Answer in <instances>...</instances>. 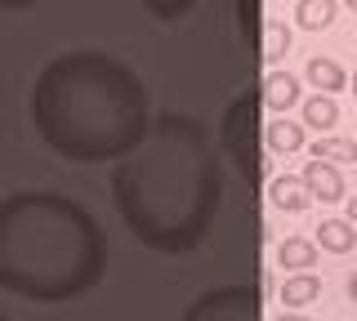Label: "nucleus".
I'll use <instances>...</instances> for the list:
<instances>
[{
    "label": "nucleus",
    "mask_w": 357,
    "mask_h": 321,
    "mask_svg": "<svg viewBox=\"0 0 357 321\" xmlns=\"http://www.w3.org/2000/svg\"><path fill=\"white\" fill-rule=\"evenodd\" d=\"M103 228L59 192H14L0 201V290L63 304L103 281Z\"/></svg>",
    "instance_id": "obj_3"
},
{
    "label": "nucleus",
    "mask_w": 357,
    "mask_h": 321,
    "mask_svg": "<svg viewBox=\"0 0 357 321\" xmlns=\"http://www.w3.org/2000/svg\"><path fill=\"white\" fill-rule=\"evenodd\" d=\"M0 321H14V317H5V313H0Z\"/></svg>",
    "instance_id": "obj_25"
},
{
    "label": "nucleus",
    "mask_w": 357,
    "mask_h": 321,
    "mask_svg": "<svg viewBox=\"0 0 357 321\" xmlns=\"http://www.w3.org/2000/svg\"><path fill=\"white\" fill-rule=\"evenodd\" d=\"M353 98H357V72H353Z\"/></svg>",
    "instance_id": "obj_23"
},
{
    "label": "nucleus",
    "mask_w": 357,
    "mask_h": 321,
    "mask_svg": "<svg viewBox=\"0 0 357 321\" xmlns=\"http://www.w3.org/2000/svg\"><path fill=\"white\" fill-rule=\"evenodd\" d=\"M31 125L76 165L121 161L148 139V90L139 72L98 49L59 54L31 90Z\"/></svg>",
    "instance_id": "obj_2"
},
{
    "label": "nucleus",
    "mask_w": 357,
    "mask_h": 321,
    "mask_svg": "<svg viewBox=\"0 0 357 321\" xmlns=\"http://www.w3.org/2000/svg\"><path fill=\"white\" fill-rule=\"evenodd\" d=\"M304 76H308V85L317 94H340L344 90V68L335 58H308V68H304Z\"/></svg>",
    "instance_id": "obj_13"
},
{
    "label": "nucleus",
    "mask_w": 357,
    "mask_h": 321,
    "mask_svg": "<svg viewBox=\"0 0 357 321\" xmlns=\"http://www.w3.org/2000/svg\"><path fill=\"white\" fill-rule=\"evenodd\" d=\"M268 201L277 210H286V214H299V210H308L312 192H308L304 174H277V179L268 183Z\"/></svg>",
    "instance_id": "obj_7"
},
{
    "label": "nucleus",
    "mask_w": 357,
    "mask_h": 321,
    "mask_svg": "<svg viewBox=\"0 0 357 321\" xmlns=\"http://www.w3.org/2000/svg\"><path fill=\"white\" fill-rule=\"evenodd\" d=\"M308 152H312L317 161H331V165H335V161H344V165L357 161V143H353V139H335V134H331V139H317Z\"/></svg>",
    "instance_id": "obj_16"
},
{
    "label": "nucleus",
    "mask_w": 357,
    "mask_h": 321,
    "mask_svg": "<svg viewBox=\"0 0 357 321\" xmlns=\"http://www.w3.org/2000/svg\"><path fill=\"white\" fill-rule=\"evenodd\" d=\"M304 125H308V130H331V125H340V107H335L331 94L304 98Z\"/></svg>",
    "instance_id": "obj_15"
},
{
    "label": "nucleus",
    "mask_w": 357,
    "mask_h": 321,
    "mask_svg": "<svg viewBox=\"0 0 357 321\" xmlns=\"http://www.w3.org/2000/svg\"><path fill=\"white\" fill-rule=\"evenodd\" d=\"M304 183H308L312 201H344V174H340V165H331V161L312 157L304 165Z\"/></svg>",
    "instance_id": "obj_6"
},
{
    "label": "nucleus",
    "mask_w": 357,
    "mask_h": 321,
    "mask_svg": "<svg viewBox=\"0 0 357 321\" xmlns=\"http://www.w3.org/2000/svg\"><path fill=\"white\" fill-rule=\"evenodd\" d=\"M277 263L290 272H308V268H317V241H308V237H286L282 246H277Z\"/></svg>",
    "instance_id": "obj_10"
},
{
    "label": "nucleus",
    "mask_w": 357,
    "mask_h": 321,
    "mask_svg": "<svg viewBox=\"0 0 357 321\" xmlns=\"http://www.w3.org/2000/svg\"><path fill=\"white\" fill-rule=\"evenodd\" d=\"M304 139H308L304 120L277 116L273 125H264V148H268V152H299V148H304Z\"/></svg>",
    "instance_id": "obj_9"
},
{
    "label": "nucleus",
    "mask_w": 357,
    "mask_h": 321,
    "mask_svg": "<svg viewBox=\"0 0 357 321\" xmlns=\"http://www.w3.org/2000/svg\"><path fill=\"white\" fill-rule=\"evenodd\" d=\"M259 103L273 107V112H290L299 103V76L290 72H268L259 81Z\"/></svg>",
    "instance_id": "obj_8"
},
{
    "label": "nucleus",
    "mask_w": 357,
    "mask_h": 321,
    "mask_svg": "<svg viewBox=\"0 0 357 321\" xmlns=\"http://www.w3.org/2000/svg\"><path fill=\"white\" fill-rule=\"evenodd\" d=\"M183 321H259V290L255 285H219L188 304Z\"/></svg>",
    "instance_id": "obj_5"
},
{
    "label": "nucleus",
    "mask_w": 357,
    "mask_h": 321,
    "mask_svg": "<svg viewBox=\"0 0 357 321\" xmlns=\"http://www.w3.org/2000/svg\"><path fill=\"white\" fill-rule=\"evenodd\" d=\"M335 0H299L295 5V23L304 27V31H326L335 23Z\"/></svg>",
    "instance_id": "obj_14"
},
{
    "label": "nucleus",
    "mask_w": 357,
    "mask_h": 321,
    "mask_svg": "<svg viewBox=\"0 0 357 321\" xmlns=\"http://www.w3.org/2000/svg\"><path fill=\"white\" fill-rule=\"evenodd\" d=\"M349 299H353V304H357V272L349 276Z\"/></svg>",
    "instance_id": "obj_22"
},
{
    "label": "nucleus",
    "mask_w": 357,
    "mask_h": 321,
    "mask_svg": "<svg viewBox=\"0 0 357 321\" xmlns=\"http://www.w3.org/2000/svg\"><path fill=\"white\" fill-rule=\"evenodd\" d=\"M349 224L357 228V196H349Z\"/></svg>",
    "instance_id": "obj_20"
},
{
    "label": "nucleus",
    "mask_w": 357,
    "mask_h": 321,
    "mask_svg": "<svg viewBox=\"0 0 357 321\" xmlns=\"http://www.w3.org/2000/svg\"><path fill=\"white\" fill-rule=\"evenodd\" d=\"M344 5H349V9H357V0H344Z\"/></svg>",
    "instance_id": "obj_24"
},
{
    "label": "nucleus",
    "mask_w": 357,
    "mask_h": 321,
    "mask_svg": "<svg viewBox=\"0 0 357 321\" xmlns=\"http://www.w3.org/2000/svg\"><path fill=\"white\" fill-rule=\"evenodd\" d=\"M259 107H264L259 98H237V103L223 112V152H228V161H237V170H241L250 183H259V174H264Z\"/></svg>",
    "instance_id": "obj_4"
},
{
    "label": "nucleus",
    "mask_w": 357,
    "mask_h": 321,
    "mask_svg": "<svg viewBox=\"0 0 357 321\" xmlns=\"http://www.w3.org/2000/svg\"><path fill=\"white\" fill-rule=\"evenodd\" d=\"M27 5H36V0H0V9H27Z\"/></svg>",
    "instance_id": "obj_19"
},
{
    "label": "nucleus",
    "mask_w": 357,
    "mask_h": 321,
    "mask_svg": "<svg viewBox=\"0 0 357 321\" xmlns=\"http://www.w3.org/2000/svg\"><path fill=\"white\" fill-rule=\"evenodd\" d=\"M290 49V27L286 23H264V58L277 63Z\"/></svg>",
    "instance_id": "obj_17"
},
{
    "label": "nucleus",
    "mask_w": 357,
    "mask_h": 321,
    "mask_svg": "<svg viewBox=\"0 0 357 321\" xmlns=\"http://www.w3.org/2000/svg\"><path fill=\"white\" fill-rule=\"evenodd\" d=\"M321 295V281L312 272H290L282 281V304L290 308V313H299L304 304H312V299Z\"/></svg>",
    "instance_id": "obj_12"
},
{
    "label": "nucleus",
    "mask_w": 357,
    "mask_h": 321,
    "mask_svg": "<svg viewBox=\"0 0 357 321\" xmlns=\"http://www.w3.org/2000/svg\"><path fill=\"white\" fill-rule=\"evenodd\" d=\"M139 5L148 9L152 18H161V23H178V18H183L197 0H139Z\"/></svg>",
    "instance_id": "obj_18"
},
{
    "label": "nucleus",
    "mask_w": 357,
    "mask_h": 321,
    "mask_svg": "<svg viewBox=\"0 0 357 321\" xmlns=\"http://www.w3.org/2000/svg\"><path fill=\"white\" fill-rule=\"evenodd\" d=\"M112 196L148 250L188 254L219 214V157L210 134L183 112L152 120L148 139L116 161Z\"/></svg>",
    "instance_id": "obj_1"
},
{
    "label": "nucleus",
    "mask_w": 357,
    "mask_h": 321,
    "mask_svg": "<svg viewBox=\"0 0 357 321\" xmlns=\"http://www.w3.org/2000/svg\"><path fill=\"white\" fill-rule=\"evenodd\" d=\"M277 321H312V317H304V313H282Z\"/></svg>",
    "instance_id": "obj_21"
},
{
    "label": "nucleus",
    "mask_w": 357,
    "mask_h": 321,
    "mask_svg": "<svg viewBox=\"0 0 357 321\" xmlns=\"http://www.w3.org/2000/svg\"><path fill=\"white\" fill-rule=\"evenodd\" d=\"M317 246L331 250V254H349L357 246V228L349 224V219H321L317 228Z\"/></svg>",
    "instance_id": "obj_11"
}]
</instances>
